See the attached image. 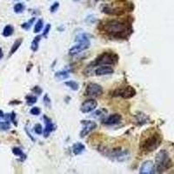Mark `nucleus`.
I'll list each match as a JSON object with an SVG mask.
<instances>
[{
    "label": "nucleus",
    "instance_id": "nucleus-8",
    "mask_svg": "<svg viewBox=\"0 0 174 174\" xmlns=\"http://www.w3.org/2000/svg\"><path fill=\"white\" fill-rule=\"evenodd\" d=\"M103 94V88L96 83H90L86 86L85 95L91 98H97Z\"/></svg>",
    "mask_w": 174,
    "mask_h": 174
},
{
    "label": "nucleus",
    "instance_id": "nucleus-7",
    "mask_svg": "<svg viewBox=\"0 0 174 174\" xmlns=\"http://www.w3.org/2000/svg\"><path fill=\"white\" fill-rule=\"evenodd\" d=\"M136 95V91L133 87L131 85L118 88L112 92L113 97H121L123 99H131Z\"/></svg>",
    "mask_w": 174,
    "mask_h": 174
},
{
    "label": "nucleus",
    "instance_id": "nucleus-15",
    "mask_svg": "<svg viewBox=\"0 0 174 174\" xmlns=\"http://www.w3.org/2000/svg\"><path fill=\"white\" fill-rule=\"evenodd\" d=\"M85 150V146L82 143H76L72 146V151L75 155H79Z\"/></svg>",
    "mask_w": 174,
    "mask_h": 174
},
{
    "label": "nucleus",
    "instance_id": "nucleus-24",
    "mask_svg": "<svg viewBox=\"0 0 174 174\" xmlns=\"http://www.w3.org/2000/svg\"><path fill=\"white\" fill-rule=\"evenodd\" d=\"M10 128V122L5 121V122H1L0 121V130H8Z\"/></svg>",
    "mask_w": 174,
    "mask_h": 174
},
{
    "label": "nucleus",
    "instance_id": "nucleus-4",
    "mask_svg": "<svg viewBox=\"0 0 174 174\" xmlns=\"http://www.w3.org/2000/svg\"><path fill=\"white\" fill-rule=\"evenodd\" d=\"M76 41L78 42V44L70 49L69 54L71 56H76V55L79 54L83 51L87 50L91 45L90 40L88 38L87 35L85 34L78 35L76 38Z\"/></svg>",
    "mask_w": 174,
    "mask_h": 174
},
{
    "label": "nucleus",
    "instance_id": "nucleus-29",
    "mask_svg": "<svg viewBox=\"0 0 174 174\" xmlns=\"http://www.w3.org/2000/svg\"><path fill=\"white\" fill-rule=\"evenodd\" d=\"M50 30H51V24H47L46 26H45V30H44L43 36H44V37H46L47 34H48L49 31H50Z\"/></svg>",
    "mask_w": 174,
    "mask_h": 174
},
{
    "label": "nucleus",
    "instance_id": "nucleus-2",
    "mask_svg": "<svg viewBox=\"0 0 174 174\" xmlns=\"http://www.w3.org/2000/svg\"><path fill=\"white\" fill-rule=\"evenodd\" d=\"M161 136L158 133H152L150 136L143 138L140 142V148L145 151H152L156 150L161 143Z\"/></svg>",
    "mask_w": 174,
    "mask_h": 174
},
{
    "label": "nucleus",
    "instance_id": "nucleus-32",
    "mask_svg": "<svg viewBox=\"0 0 174 174\" xmlns=\"http://www.w3.org/2000/svg\"><path fill=\"white\" fill-rule=\"evenodd\" d=\"M75 1H80V0H75Z\"/></svg>",
    "mask_w": 174,
    "mask_h": 174
},
{
    "label": "nucleus",
    "instance_id": "nucleus-27",
    "mask_svg": "<svg viewBox=\"0 0 174 174\" xmlns=\"http://www.w3.org/2000/svg\"><path fill=\"white\" fill-rule=\"evenodd\" d=\"M12 152H13L14 155H16V156H20V157L24 156L22 150L19 149V148H13V149H12Z\"/></svg>",
    "mask_w": 174,
    "mask_h": 174
},
{
    "label": "nucleus",
    "instance_id": "nucleus-31",
    "mask_svg": "<svg viewBox=\"0 0 174 174\" xmlns=\"http://www.w3.org/2000/svg\"><path fill=\"white\" fill-rule=\"evenodd\" d=\"M3 56H4V53H3V51H2V49L0 48V59L3 58Z\"/></svg>",
    "mask_w": 174,
    "mask_h": 174
},
{
    "label": "nucleus",
    "instance_id": "nucleus-26",
    "mask_svg": "<svg viewBox=\"0 0 174 174\" xmlns=\"http://www.w3.org/2000/svg\"><path fill=\"white\" fill-rule=\"evenodd\" d=\"M34 132L37 134L40 135V134L43 133V127L40 124H37L34 126Z\"/></svg>",
    "mask_w": 174,
    "mask_h": 174
},
{
    "label": "nucleus",
    "instance_id": "nucleus-25",
    "mask_svg": "<svg viewBox=\"0 0 174 174\" xmlns=\"http://www.w3.org/2000/svg\"><path fill=\"white\" fill-rule=\"evenodd\" d=\"M35 21V18L34 17H32L31 20H30L29 22H27V23H24V24H22V28H24V29H25V30H29L30 29V27L31 26V24H33V22Z\"/></svg>",
    "mask_w": 174,
    "mask_h": 174
},
{
    "label": "nucleus",
    "instance_id": "nucleus-14",
    "mask_svg": "<svg viewBox=\"0 0 174 174\" xmlns=\"http://www.w3.org/2000/svg\"><path fill=\"white\" fill-rule=\"evenodd\" d=\"M44 119H45V128L44 129V136H45V138H47V137L50 135V133L55 130V126H54V125L52 124V122L45 116L44 117Z\"/></svg>",
    "mask_w": 174,
    "mask_h": 174
},
{
    "label": "nucleus",
    "instance_id": "nucleus-5",
    "mask_svg": "<svg viewBox=\"0 0 174 174\" xmlns=\"http://www.w3.org/2000/svg\"><path fill=\"white\" fill-rule=\"evenodd\" d=\"M117 61H118V56L116 54L110 53V52H104L95 59V61L92 64V66L111 65V64H116Z\"/></svg>",
    "mask_w": 174,
    "mask_h": 174
},
{
    "label": "nucleus",
    "instance_id": "nucleus-6",
    "mask_svg": "<svg viewBox=\"0 0 174 174\" xmlns=\"http://www.w3.org/2000/svg\"><path fill=\"white\" fill-rule=\"evenodd\" d=\"M126 4H123L122 2H116L114 4L112 3L111 5L104 6L103 12L104 13L110 14V15H121V14L126 12V10H127V5Z\"/></svg>",
    "mask_w": 174,
    "mask_h": 174
},
{
    "label": "nucleus",
    "instance_id": "nucleus-12",
    "mask_svg": "<svg viewBox=\"0 0 174 174\" xmlns=\"http://www.w3.org/2000/svg\"><path fill=\"white\" fill-rule=\"evenodd\" d=\"M121 115L115 113V114H111L107 118H105L104 120V124L106 125H113L118 124L119 122L121 121Z\"/></svg>",
    "mask_w": 174,
    "mask_h": 174
},
{
    "label": "nucleus",
    "instance_id": "nucleus-17",
    "mask_svg": "<svg viewBox=\"0 0 174 174\" xmlns=\"http://www.w3.org/2000/svg\"><path fill=\"white\" fill-rule=\"evenodd\" d=\"M41 40V36H38V37H36L33 41H32V43H31V50L33 51V52H37L38 51V45H39V42Z\"/></svg>",
    "mask_w": 174,
    "mask_h": 174
},
{
    "label": "nucleus",
    "instance_id": "nucleus-9",
    "mask_svg": "<svg viewBox=\"0 0 174 174\" xmlns=\"http://www.w3.org/2000/svg\"><path fill=\"white\" fill-rule=\"evenodd\" d=\"M98 106V102L95 99H87L80 106V111L83 113H89L94 111Z\"/></svg>",
    "mask_w": 174,
    "mask_h": 174
},
{
    "label": "nucleus",
    "instance_id": "nucleus-18",
    "mask_svg": "<svg viewBox=\"0 0 174 174\" xmlns=\"http://www.w3.org/2000/svg\"><path fill=\"white\" fill-rule=\"evenodd\" d=\"M64 85H67L68 87H70L71 90H73V91H78V88H79V85H78V84L77 83V82L73 81V80H70V81H66L64 83Z\"/></svg>",
    "mask_w": 174,
    "mask_h": 174
},
{
    "label": "nucleus",
    "instance_id": "nucleus-20",
    "mask_svg": "<svg viewBox=\"0 0 174 174\" xmlns=\"http://www.w3.org/2000/svg\"><path fill=\"white\" fill-rule=\"evenodd\" d=\"M22 42H23V39H22V38H19V39L15 41V43L13 44V45H12V50H11V55H12L13 53H15V52H17V49L21 45Z\"/></svg>",
    "mask_w": 174,
    "mask_h": 174
},
{
    "label": "nucleus",
    "instance_id": "nucleus-23",
    "mask_svg": "<svg viewBox=\"0 0 174 174\" xmlns=\"http://www.w3.org/2000/svg\"><path fill=\"white\" fill-rule=\"evenodd\" d=\"M26 102L29 105L35 104L37 102V97H35V96H27L26 97Z\"/></svg>",
    "mask_w": 174,
    "mask_h": 174
},
{
    "label": "nucleus",
    "instance_id": "nucleus-22",
    "mask_svg": "<svg viewBox=\"0 0 174 174\" xmlns=\"http://www.w3.org/2000/svg\"><path fill=\"white\" fill-rule=\"evenodd\" d=\"M24 10V5L21 3H18V4H16V5L14 6V12L16 13H20L22 12Z\"/></svg>",
    "mask_w": 174,
    "mask_h": 174
},
{
    "label": "nucleus",
    "instance_id": "nucleus-1",
    "mask_svg": "<svg viewBox=\"0 0 174 174\" xmlns=\"http://www.w3.org/2000/svg\"><path fill=\"white\" fill-rule=\"evenodd\" d=\"M103 30L107 34L115 38H125L132 32L131 25L126 22L119 20H109L103 24Z\"/></svg>",
    "mask_w": 174,
    "mask_h": 174
},
{
    "label": "nucleus",
    "instance_id": "nucleus-13",
    "mask_svg": "<svg viewBox=\"0 0 174 174\" xmlns=\"http://www.w3.org/2000/svg\"><path fill=\"white\" fill-rule=\"evenodd\" d=\"M114 72V70L110 66H100L98 69L95 71V75L97 76H104V75H110Z\"/></svg>",
    "mask_w": 174,
    "mask_h": 174
},
{
    "label": "nucleus",
    "instance_id": "nucleus-33",
    "mask_svg": "<svg viewBox=\"0 0 174 174\" xmlns=\"http://www.w3.org/2000/svg\"><path fill=\"white\" fill-rule=\"evenodd\" d=\"M97 1H98V0H97Z\"/></svg>",
    "mask_w": 174,
    "mask_h": 174
},
{
    "label": "nucleus",
    "instance_id": "nucleus-28",
    "mask_svg": "<svg viewBox=\"0 0 174 174\" xmlns=\"http://www.w3.org/2000/svg\"><path fill=\"white\" fill-rule=\"evenodd\" d=\"M40 112L41 110L38 107H33V108H31V114H32V115H39Z\"/></svg>",
    "mask_w": 174,
    "mask_h": 174
},
{
    "label": "nucleus",
    "instance_id": "nucleus-11",
    "mask_svg": "<svg viewBox=\"0 0 174 174\" xmlns=\"http://www.w3.org/2000/svg\"><path fill=\"white\" fill-rule=\"evenodd\" d=\"M155 171H156V167H155L153 162L151 160H148L142 164V165L140 166V169H139V173L151 174L154 173Z\"/></svg>",
    "mask_w": 174,
    "mask_h": 174
},
{
    "label": "nucleus",
    "instance_id": "nucleus-19",
    "mask_svg": "<svg viewBox=\"0 0 174 174\" xmlns=\"http://www.w3.org/2000/svg\"><path fill=\"white\" fill-rule=\"evenodd\" d=\"M13 31H14V29H13V27H12V25H6L5 27V29L3 31V35L5 36V37H10V36H12L13 34Z\"/></svg>",
    "mask_w": 174,
    "mask_h": 174
},
{
    "label": "nucleus",
    "instance_id": "nucleus-10",
    "mask_svg": "<svg viewBox=\"0 0 174 174\" xmlns=\"http://www.w3.org/2000/svg\"><path fill=\"white\" fill-rule=\"evenodd\" d=\"M82 124L84 125V127H83L81 132H80L81 138H85V136H87L91 132H92L93 130L97 127V124L93 121L85 120V121H82Z\"/></svg>",
    "mask_w": 174,
    "mask_h": 174
},
{
    "label": "nucleus",
    "instance_id": "nucleus-3",
    "mask_svg": "<svg viewBox=\"0 0 174 174\" xmlns=\"http://www.w3.org/2000/svg\"><path fill=\"white\" fill-rule=\"evenodd\" d=\"M156 170L158 172H163L172 166V160L168 152L165 150H161L156 156Z\"/></svg>",
    "mask_w": 174,
    "mask_h": 174
},
{
    "label": "nucleus",
    "instance_id": "nucleus-21",
    "mask_svg": "<svg viewBox=\"0 0 174 174\" xmlns=\"http://www.w3.org/2000/svg\"><path fill=\"white\" fill-rule=\"evenodd\" d=\"M43 26H44V22H43L42 19H39V20L36 23V24H35V27H34L35 33H38L39 31H41V30L43 28Z\"/></svg>",
    "mask_w": 174,
    "mask_h": 174
},
{
    "label": "nucleus",
    "instance_id": "nucleus-16",
    "mask_svg": "<svg viewBox=\"0 0 174 174\" xmlns=\"http://www.w3.org/2000/svg\"><path fill=\"white\" fill-rule=\"evenodd\" d=\"M69 76V72L67 71H61L56 72V74H55V77L58 79H60V80H64V79L68 78Z\"/></svg>",
    "mask_w": 174,
    "mask_h": 174
},
{
    "label": "nucleus",
    "instance_id": "nucleus-30",
    "mask_svg": "<svg viewBox=\"0 0 174 174\" xmlns=\"http://www.w3.org/2000/svg\"><path fill=\"white\" fill-rule=\"evenodd\" d=\"M58 6H59V4L58 3H54V5L51 7V12H55L57 10H58Z\"/></svg>",
    "mask_w": 174,
    "mask_h": 174
}]
</instances>
